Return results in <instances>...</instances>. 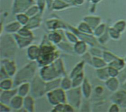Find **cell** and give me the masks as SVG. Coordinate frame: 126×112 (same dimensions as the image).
I'll return each instance as SVG.
<instances>
[{
	"label": "cell",
	"mask_w": 126,
	"mask_h": 112,
	"mask_svg": "<svg viewBox=\"0 0 126 112\" xmlns=\"http://www.w3.org/2000/svg\"><path fill=\"white\" fill-rule=\"evenodd\" d=\"M23 109L28 112H33L35 111V100L33 96H27L24 97Z\"/></svg>",
	"instance_id": "cell-21"
},
{
	"label": "cell",
	"mask_w": 126,
	"mask_h": 112,
	"mask_svg": "<svg viewBox=\"0 0 126 112\" xmlns=\"http://www.w3.org/2000/svg\"><path fill=\"white\" fill-rule=\"evenodd\" d=\"M109 38H110V35H109V33H108V30L101 36V37H99L98 39H99V42L100 43V44H105L108 41V39H109Z\"/></svg>",
	"instance_id": "cell-46"
},
{
	"label": "cell",
	"mask_w": 126,
	"mask_h": 112,
	"mask_svg": "<svg viewBox=\"0 0 126 112\" xmlns=\"http://www.w3.org/2000/svg\"><path fill=\"white\" fill-rule=\"evenodd\" d=\"M22 24L18 22H10L8 24L5 25V31L6 33L8 34H14L16 33L22 27Z\"/></svg>",
	"instance_id": "cell-19"
},
{
	"label": "cell",
	"mask_w": 126,
	"mask_h": 112,
	"mask_svg": "<svg viewBox=\"0 0 126 112\" xmlns=\"http://www.w3.org/2000/svg\"><path fill=\"white\" fill-rule=\"evenodd\" d=\"M46 97L49 103L53 106L61 103L67 102L66 91L63 90L62 88H58L56 89L47 92Z\"/></svg>",
	"instance_id": "cell-7"
},
{
	"label": "cell",
	"mask_w": 126,
	"mask_h": 112,
	"mask_svg": "<svg viewBox=\"0 0 126 112\" xmlns=\"http://www.w3.org/2000/svg\"><path fill=\"white\" fill-rule=\"evenodd\" d=\"M39 55L36 60L39 67L42 68L49 65L59 58V52L53 44L47 38V35L44 36L43 41L39 46Z\"/></svg>",
	"instance_id": "cell-1"
},
{
	"label": "cell",
	"mask_w": 126,
	"mask_h": 112,
	"mask_svg": "<svg viewBox=\"0 0 126 112\" xmlns=\"http://www.w3.org/2000/svg\"><path fill=\"white\" fill-rule=\"evenodd\" d=\"M122 88L125 89V91H126V81L122 83Z\"/></svg>",
	"instance_id": "cell-56"
},
{
	"label": "cell",
	"mask_w": 126,
	"mask_h": 112,
	"mask_svg": "<svg viewBox=\"0 0 126 112\" xmlns=\"http://www.w3.org/2000/svg\"><path fill=\"white\" fill-rule=\"evenodd\" d=\"M88 51V44L83 41L79 40L75 44H74V52L78 55L83 56Z\"/></svg>",
	"instance_id": "cell-16"
},
{
	"label": "cell",
	"mask_w": 126,
	"mask_h": 112,
	"mask_svg": "<svg viewBox=\"0 0 126 112\" xmlns=\"http://www.w3.org/2000/svg\"><path fill=\"white\" fill-rule=\"evenodd\" d=\"M52 8L54 11H62L67 9L70 7H71V5L66 3L63 0H53L52 2Z\"/></svg>",
	"instance_id": "cell-26"
},
{
	"label": "cell",
	"mask_w": 126,
	"mask_h": 112,
	"mask_svg": "<svg viewBox=\"0 0 126 112\" xmlns=\"http://www.w3.org/2000/svg\"><path fill=\"white\" fill-rule=\"evenodd\" d=\"M119 105L116 103H113L110 107L109 108V110L108 111L109 112H119L120 110H119Z\"/></svg>",
	"instance_id": "cell-51"
},
{
	"label": "cell",
	"mask_w": 126,
	"mask_h": 112,
	"mask_svg": "<svg viewBox=\"0 0 126 112\" xmlns=\"http://www.w3.org/2000/svg\"><path fill=\"white\" fill-rule=\"evenodd\" d=\"M92 66L94 67V69H102V68L108 67V64L105 61V60L102 58L94 57V56H93Z\"/></svg>",
	"instance_id": "cell-30"
},
{
	"label": "cell",
	"mask_w": 126,
	"mask_h": 112,
	"mask_svg": "<svg viewBox=\"0 0 126 112\" xmlns=\"http://www.w3.org/2000/svg\"><path fill=\"white\" fill-rule=\"evenodd\" d=\"M39 46L36 45H31L28 46L27 50V56L31 61H36L39 55Z\"/></svg>",
	"instance_id": "cell-14"
},
{
	"label": "cell",
	"mask_w": 126,
	"mask_h": 112,
	"mask_svg": "<svg viewBox=\"0 0 126 112\" xmlns=\"http://www.w3.org/2000/svg\"><path fill=\"white\" fill-rule=\"evenodd\" d=\"M118 78L119 81H122V83H125L126 81V67H125L122 70L119 71Z\"/></svg>",
	"instance_id": "cell-49"
},
{
	"label": "cell",
	"mask_w": 126,
	"mask_h": 112,
	"mask_svg": "<svg viewBox=\"0 0 126 112\" xmlns=\"http://www.w3.org/2000/svg\"><path fill=\"white\" fill-rule=\"evenodd\" d=\"M119 82L120 81L117 78H110L105 81V86L109 91L112 92H116L119 88Z\"/></svg>",
	"instance_id": "cell-18"
},
{
	"label": "cell",
	"mask_w": 126,
	"mask_h": 112,
	"mask_svg": "<svg viewBox=\"0 0 126 112\" xmlns=\"http://www.w3.org/2000/svg\"><path fill=\"white\" fill-rule=\"evenodd\" d=\"M62 30H55V31H51L47 34V38L48 39L55 45L59 44L62 41V35L61 34Z\"/></svg>",
	"instance_id": "cell-20"
},
{
	"label": "cell",
	"mask_w": 126,
	"mask_h": 112,
	"mask_svg": "<svg viewBox=\"0 0 126 112\" xmlns=\"http://www.w3.org/2000/svg\"><path fill=\"white\" fill-rule=\"evenodd\" d=\"M37 67L38 65L36 61H31L19 70L14 77V86H19L23 83L32 80L36 76Z\"/></svg>",
	"instance_id": "cell-4"
},
{
	"label": "cell",
	"mask_w": 126,
	"mask_h": 112,
	"mask_svg": "<svg viewBox=\"0 0 126 112\" xmlns=\"http://www.w3.org/2000/svg\"><path fill=\"white\" fill-rule=\"evenodd\" d=\"M62 78H59L46 82V91H47V92L53 91V90L56 89L58 88H60Z\"/></svg>",
	"instance_id": "cell-27"
},
{
	"label": "cell",
	"mask_w": 126,
	"mask_h": 112,
	"mask_svg": "<svg viewBox=\"0 0 126 112\" xmlns=\"http://www.w3.org/2000/svg\"><path fill=\"white\" fill-rule=\"evenodd\" d=\"M14 86V81L11 79V78L2 80L0 82V89H1V91L12 89Z\"/></svg>",
	"instance_id": "cell-31"
},
{
	"label": "cell",
	"mask_w": 126,
	"mask_h": 112,
	"mask_svg": "<svg viewBox=\"0 0 126 112\" xmlns=\"http://www.w3.org/2000/svg\"><path fill=\"white\" fill-rule=\"evenodd\" d=\"M63 90L68 91L71 89H72V80L69 76H65L62 78V82H61V86Z\"/></svg>",
	"instance_id": "cell-33"
},
{
	"label": "cell",
	"mask_w": 126,
	"mask_h": 112,
	"mask_svg": "<svg viewBox=\"0 0 126 112\" xmlns=\"http://www.w3.org/2000/svg\"><path fill=\"white\" fill-rule=\"evenodd\" d=\"M72 80V88H78L81 87L84 80H85V74L84 72L82 73L77 75L76 77H74Z\"/></svg>",
	"instance_id": "cell-32"
},
{
	"label": "cell",
	"mask_w": 126,
	"mask_h": 112,
	"mask_svg": "<svg viewBox=\"0 0 126 112\" xmlns=\"http://www.w3.org/2000/svg\"><path fill=\"white\" fill-rule=\"evenodd\" d=\"M77 30L79 31H80L81 33H87V34H91V35H94V30L91 29V27L85 22H81L78 27H77Z\"/></svg>",
	"instance_id": "cell-35"
},
{
	"label": "cell",
	"mask_w": 126,
	"mask_h": 112,
	"mask_svg": "<svg viewBox=\"0 0 126 112\" xmlns=\"http://www.w3.org/2000/svg\"><path fill=\"white\" fill-rule=\"evenodd\" d=\"M31 84V94L34 98H40L47 94L46 82L42 80L39 75L35 76Z\"/></svg>",
	"instance_id": "cell-5"
},
{
	"label": "cell",
	"mask_w": 126,
	"mask_h": 112,
	"mask_svg": "<svg viewBox=\"0 0 126 112\" xmlns=\"http://www.w3.org/2000/svg\"><path fill=\"white\" fill-rule=\"evenodd\" d=\"M81 89H82L83 97L85 99L90 98L92 94V87L87 78H85V80L81 86Z\"/></svg>",
	"instance_id": "cell-23"
},
{
	"label": "cell",
	"mask_w": 126,
	"mask_h": 112,
	"mask_svg": "<svg viewBox=\"0 0 126 112\" xmlns=\"http://www.w3.org/2000/svg\"><path fill=\"white\" fill-rule=\"evenodd\" d=\"M11 108L10 105H6V104H4V103H1V111L2 112H4V111H6V112H8V111H11Z\"/></svg>",
	"instance_id": "cell-52"
},
{
	"label": "cell",
	"mask_w": 126,
	"mask_h": 112,
	"mask_svg": "<svg viewBox=\"0 0 126 112\" xmlns=\"http://www.w3.org/2000/svg\"><path fill=\"white\" fill-rule=\"evenodd\" d=\"M90 53L94 56V57H99V58H102L103 57V53L104 51L100 48V47H97V46H92L91 50H90Z\"/></svg>",
	"instance_id": "cell-43"
},
{
	"label": "cell",
	"mask_w": 126,
	"mask_h": 112,
	"mask_svg": "<svg viewBox=\"0 0 126 112\" xmlns=\"http://www.w3.org/2000/svg\"><path fill=\"white\" fill-rule=\"evenodd\" d=\"M13 35L19 49H24L28 47L29 46H31V43L33 41L34 39V38L33 37H25L20 35L18 33H14Z\"/></svg>",
	"instance_id": "cell-12"
},
{
	"label": "cell",
	"mask_w": 126,
	"mask_h": 112,
	"mask_svg": "<svg viewBox=\"0 0 126 112\" xmlns=\"http://www.w3.org/2000/svg\"><path fill=\"white\" fill-rule=\"evenodd\" d=\"M16 19L22 24V26H26L29 22V19H30V18L26 15L25 13H17L16 15Z\"/></svg>",
	"instance_id": "cell-39"
},
{
	"label": "cell",
	"mask_w": 126,
	"mask_h": 112,
	"mask_svg": "<svg viewBox=\"0 0 126 112\" xmlns=\"http://www.w3.org/2000/svg\"><path fill=\"white\" fill-rule=\"evenodd\" d=\"M74 6H80L82 5L85 2V0H73Z\"/></svg>",
	"instance_id": "cell-54"
},
{
	"label": "cell",
	"mask_w": 126,
	"mask_h": 112,
	"mask_svg": "<svg viewBox=\"0 0 126 112\" xmlns=\"http://www.w3.org/2000/svg\"><path fill=\"white\" fill-rule=\"evenodd\" d=\"M2 66H3L8 72V75L11 78L15 77L16 74L17 73V68L15 62L14 61H11L9 58H5L2 59Z\"/></svg>",
	"instance_id": "cell-11"
},
{
	"label": "cell",
	"mask_w": 126,
	"mask_h": 112,
	"mask_svg": "<svg viewBox=\"0 0 126 112\" xmlns=\"http://www.w3.org/2000/svg\"><path fill=\"white\" fill-rule=\"evenodd\" d=\"M47 5V0H37V5L40 9V13L42 14L45 10L46 5Z\"/></svg>",
	"instance_id": "cell-45"
},
{
	"label": "cell",
	"mask_w": 126,
	"mask_h": 112,
	"mask_svg": "<svg viewBox=\"0 0 126 112\" xmlns=\"http://www.w3.org/2000/svg\"><path fill=\"white\" fill-rule=\"evenodd\" d=\"M103 91H104V89L100 86H98L95 88V92L97 95H102L103 94Z\"/></svg>",
	"instance_id": "cell-53"
},
{
	"label": "cell",
	"mask_w": 126,
	"mask_h": 112,
	"mask_svg": "<svg viewBox=\"0 0 126 112\" xmlns=\"http://www.w3.org/2000/svg\"><path fill=\"white\" fill-rule=\"evenodd\" d=\"M107 31V27L105 24H99L94 30V35L96 38H99L101 37L105 32Z\"/></svg>",
	"instance_id": "cell-37"
},
{
	"label": "cell",
	"mask_w": 126,
	"mask_h": 112,
	"mask_svg": "<svg viewBox=\"0 0 126 112\" xmlns=\"http://www.w3.org/2000/svg\"><path fill=\"white\" fill-rule=\"evenodd\" d=\"M88 1L90 2L91 3L94 4V5H96L98 3H99L102 1V0H88Z\"/></svg>",
	"instance_id": "cell-55"
},
{
	"label": "cell",
	"mask_w": 126,
	"mask_h": 112,
	"mask_svg": "<svg viewBox=\"0 0 126 112\" xmlns=\"http://www.w3.org/2000/svg\"><path fill=\"white\" fill-rule=\"evenodd\" d=\"M113 27L122 34L126 30V22L124 20H119L113 24Z\"/></svg>",
	"instance_id": "cell-41"
},
{
	"label": "cell",
	"mask_w": 126,
	"mask_h": 112,
	"mask_svg": "<svg viewBox=\"0 0 126 112\" xmlns=\"http://www.w3.org/2000/svg\"><path fill=\"white\" fill-rule=\"evenodd\" d=\"M42 14L41 13H39L36 16L30 18L29 22H28V24L26 25V27L31 30L39 28L41 24V22H42Z\"/></svg>",
	"instance_id": "cell-15"
},
{
	"label": "cell",
	"mask_w": 126,
	"mask_h": 112,
	"mask_svg": "<svg viewBox=\"0 0 126 112\" xmlns=\"http://www.w3.org/2000/svg\"><path fill=\"white\" fill-rule=\"evenodd\" d=\"M108 72H109V75H110V78H118L119 71L117 70L116 69L112 67L108 66Z\"/></svg>",
	"instance_id": "cell-47"
},
{
	"label": "cell",
	"mask_w": 126,
	"mask_h": 112,
	"mask_svg": "<svg viewBox=\"0 0 126 112\" xmlns=\"http://www.w3.org/2000/svg\"><path fill=\"white\" fill-rule=\"evenodd\" d=\"M0 73H1V74H0V79H1V80L11 78L8 75V72H6V70H5V67L3 66L1 67V72H0Z\"/></svg>",
	"instance_id": "cell-50"
},
{
	"label": "cell",
	"mask_w": 126,
	"mask_h": 112,
	"mask_svg": "<svg viewBox=\"0 0 126 112\" xmlns=\"http://www.w3.org/2000/svg\"><path fill=\"white\" fill-rule=\"evenodd\" d=\"M67 102L72 105L75 109H79L82 105V92L81 87L72 88L68 91H66Z\"/></svg>",
	"instance_id": "cell-6"
},
{
	"label": "cell",
	"mask_w": 126,
	"mask_h": 112,
	"mask_svg": "<svg viewBox=\"0 0 126 112\" xmlns=\"http://www.w3.org/2000/svg\"><path fill=\"white\" fill-rule=\"evenodd\" d=\"M113 103L118 104L120 107L126 108V91H117L110 98Z\"/></svg>",
	"instance_id": "cell-13"
},
{
	"label": "cell",
	"mask_w": 126,
	"mask_h": 112,
	"mask_svg": "<svg viewBox=\"0 0 126 112\" xmlns=\"http://www.w3.org/2000/svg\"><path fill=\"white\" fill-rule=\"evenodd\" d=\"M125 64H126V58H125Z\"/></svg>",
	"instance_id": "cell-57"
},
{
	"label": "cell",
	"mask_w": 126,
	"mask_h": 112,
	"mask_svg": "<svg viewBox=\"0 0 126 112\" xmlns=\"http://www.w3.org/2000/svg\"><path fill=\"white\" fill-rule=\"evenodd\" d=\"M96 76L102 81L108 80L110 77L108 72V66L102 69H96Z\"/></svg>",
	"instance_id": "cell-28"
},
{
	"label": "cell",
	"mask_w": 126,
	"mask_h": 112,
	"mask_svg": "<svg viewBox=\"0 0 126 112\" xmlns=\"http://www.w3.org/2000/svg\"><path fill=\"white\" fill-rule=\"evenodd\" d=\"M39 13H40V9H39V6H38V5H32L31 7H30V8L25 11L26 15H27L29 18L33 17V16H36L37 14H39Z\"/></svg>",
	"instance_id": "cell-38"
},
{
	"label": "cell",
	"mask_w": 126,
	"mask_h": 112,
	"mask_svg": "<svg viewBox=\"0 0 126 112\" xmlns=\"http://www.w3.org/2000/svg\"><path fill=\"white\" fill-rule=\"evenodd\" d=\"M83 61L85 62V63H88L90 65L92 66V61H93V55L89 53V52H86L84 55H83Z\"/></svg>",
	"instance_id": "cell-48"
},
{
	"label": "cell",
	"mask_w": 126,
	"mask_h": 112,
	"mask_svg": "<svg viewBox=\"0 0 126 112\" xmlns=\"http://www.w3.org/2000/svg\"><path fill=\"white\" fill-rule=\"evenodd\" d=\"M33 5H35V0H14L13 12L15 14L25 13Z\"/></svg>",
	"instance_id": "cell-8"
},
{
	"label": "cell",
	"mask_w": 126,
	"mask_h": 112,
	"mask_svg": "<svg viewBox=\"0 0 126 112\" xmlns=\"http://www.w3.org/2000/svg\"><path fill=\"white\" fill-rule=\"evenodd\" d=\"M74 108L69 103H61L59 105H56L54 106L53 109L52 111H56V112H71V111H74Z\"/></svg>",
	"instance_id": "cell-25"
},
{
	"label": "cell",
	"mask_w": 126,
	"mask_h": 112,
	"mask_svg": "<svg viewBox=\"0 0 126 112\" xmlns=\"http://www.w3.org/2000/svg\"><path fill=\"white\" fill-rule=\"evenodd\" d=\"M108 33H109V35L111 38H113L114 40H119L120 38L121 33L119 32H118L116 29H114L113 27H111L108 29Z\"/></svg>",
	"instance_id": "cell-44"
},
{
	"label": "cell",
	"mask_w": 126,
	"mask_h": 112,
	"mask_svg": "<svg viewBox=\"0 0 126 112\" xmlns=\"http://www.w3.org/2000/svg\"><path fill=\"white\" fill-rule=\"evenodd\" d=\"M108 66L112 67L116 69L119 71H121L125 67V60H123V59L118 57L116 60H114L113 62H111Z\"/></svg>",
	"instance_id": "cell-34"
},
{
	"label": "cell",
	"mask_w": 126,
	"mask_h": 112,
	"mask_svg": "<svg viewBox=\"0 0 126 112\" xmlns=\"http://www.w3.org/2000/svg\"><path fill=\"white\" fill-rule=\"evenodd\" d=\"M85 62L84 61H80L79 64H77L73 69V70L71 72V74L69 75V77L73 79L74 77H76L77 75L82 73V72H84V67H85Z\"/></svg>",
	"instance_id": "cell-29"
},
{
	"label": "cell",
	"mask_w": 126,
	"mask_h": 112,
	"mask_svg": "<svg viewBox=\"0 0 126 112\" xmlns=\"http://www.w3.org/2000/svg\"><path fill=\"white\" fill-rule=\"evenodd\" d=\"M83 20L91 27L93 30L102 24V19L97 16H86L83 19Z\"/></svg>",
	"instance_id": "cell-22"
},
{
	"label": "cell",
	"mask_w": 126,
	"mask_h": 112,
	"mask_svg": "<svg viewBox=\"0 0 126 112\" xmlns=\"http://www.w3.org/2000/svg\"><path fill=\"white\" fill-rule=\"evenodd\" d=\"M31 84L30 83V82H25V83L20 84L19 87L17 88L18 94L23 97L28 96L29 94L31 93Z\"/></svg>",
	"instance_id": "cell-24"
},
{
	"label": "cell",
	"mask_w": 126,
	"mask_h": 112,
	"mask_svg": "<svg viewBox=\"0 0 126 112\" xmlns=\"http://www.w3.org/2000/svg\"><path fill=\"white\" fill-rule=\"evenodd\" d=\"M70 44L71 43H65V41H62L61 43L57 44V46L60 49L63 51H65L66 52H69V53H72L74 51V47L72 48V46Z\"/></svg>",
	"instance_id": "cell-42"
},
{
	"label": "cell",
	"mask_w": 126,
	"mask_h": 112,
	"mask_svg": "<svg viewBox=\"0 0 126 112\" xmlns=\"http://www.w3.org/2000/svg\"><path fill=\"white\" fill-rule=\"evenodd\" d=\"M118 57L116 55H115L114 54L111 53L109 51H104V53H103V57L102 58L105 60V61L108 64V66L111 63L113 62L114 60H116Z\"/></svg>",
	"instance_id": "cell-36"
},
{
	"label": "cell",
	"mask_w": 126,
	"mask_h": 112,
	"mask_svg": "<svg viewBox=\"0 0 126 112\" xmlns=\"http://www.w3.org/2000/svg\"><path fill=\"white\" fill-rule=\"evenodd\" d=\"M17 94H18V89L1 91V94H0V102L10 105L11 100Z\"/></svg>",
	"instance_id": "cell-10"
},
{
	"label": "cell",
	"mask_w": 126,
	"mask_h": 112,
	"mask_svg": "<svg viewBox=\"0 0 126 112\" xmlns=\"http://www.w3.org/2000/svg\"><path fill=\"white\" fill-rule=\"evenodd\" d=\"M39 75L45 82L66 76V72L62 59L59 58L52 64L42 67Z\"/></svg>",
	"instance_id": "cell-2"
},
{
	"label": "cell",
	"mask_w": 126,
	"mask_h": 112,
	"mask_svg": "<svg viewBox=\"0 0 126 112\" xmlns=\"http://www.w3.org/2000/svg\"><path fill=\"white\" fill-rule=\"evenodd\" d=\"M46 25H47V28L50 31H55V30L68 29L67 24H65L64 22H62L61 20L56 19H50L47 20Z\"/></svg>",
	"instance_id": "cell-9"
},
{
	"label": "cell",
	"mask_w": 126,
	"mask_h": 112,
	"mask_svg": "<svg viewBox=\"0 0 126 112\" xmlns=\"http://www.w3.org/2000/svg\"><path fill=\"white\" fill-rule=\"evenodd\" d=\"M24 105V97L19 95L18 94L15 95L11 101L10 106L12 109H15L19 111L20 109L23 108Z\"/></svg>",
	"instance_id": "cell-17"
},
{
	"label": "cell",
	"mask_w": 126,
	"mask_h": 112,
	"mask_svg": "<svg viewBox=\"0 0 126 112\" xmlns=\"http://www.w3.org/2000/svg\"><path fill=\"white\" fill-rule=\"evenodd\" d=\"M19 46L14 37V35L8 34L2 36L0 41V50H1L2 59L14 57Z\"/></svg>",
	"instance_id": "cell-3"
},
{
	"label": "cell",
	"mask_w": 126,
	"mask_h": 112,
	"mask_svg": "<svg viewBox=\"0 0 126 112\" xmlns=\"http://www.w3.org/2000/svg\"><path fill=\"white\" fill-rule=\"evenodd\" d=\"M65 37H66L67 40L69 41V43L72 44H75L77 42H78L79 41V38L77 36V35L75 33H74L73 32L71 31H65Z\"/></svg>",
	"instance_id": "cell-40"
}]
</instances>
